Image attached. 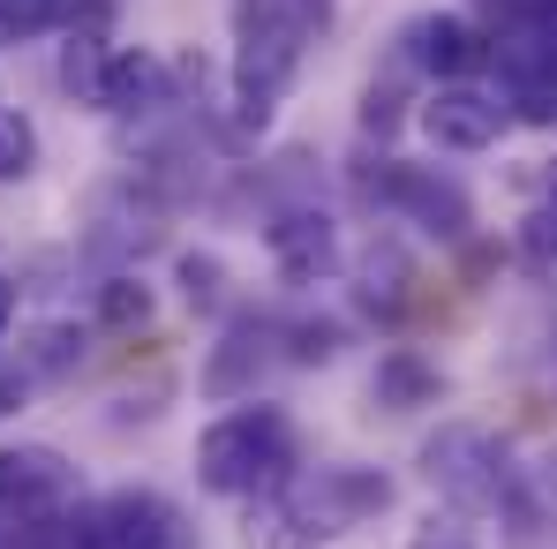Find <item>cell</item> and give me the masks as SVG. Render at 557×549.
Instances as JSON below:
<instances>
[{"label": "cell", "instance_id": "cell-12", "mask_svg": "<svg viewBox=\"0 0 557 549\" xmlns=\"http://www.w3.org/2000/svg\"><path fill=\"white\" fill-rule=\"evenodd\" d=\"M376 407H437V391H445V376L422 362V354H407V347H392L384 362H376Z\"/></svg>", "mask_w": 557, "mask_h": 549}, {"label": "cell", "instance_id": "cell-19", "mask_svg": "<svg viewBox=\"0 0 557 549\" xmlns=\"http://www.w3.org/2000/svg\"><path fill=\"white\" fill-rule=\"evenodd\" d=\"M144 316H151V294L136 278H113L106 286V324H144Z\"/></svg>", "mask_w": 557, "mask_h": 549}, {"label": "cell", "instance_id": "cell-7", "mask_svg": "<svg viewBox=\"0 0 557 549\" xmlns=\"http://www.w3.org/2000/svg\"><path fill=\"white\" fill-rule=\"evenodd\" d=\"M384 174H362V188H370L376 203H392V211H407L414 226H430V234H467V196L445 174H422V166H399V159H376Z\"/></svg>", "mask_w": 557, "mask_h": 549}, {"label": "cell", "instance_id": "cell-13", "mask_svg": "<svg viewBox=\"0 0 557 549\" xmlns=\"http://www.w3.org/2000/svg\"><path fill=\"white\" fill-rule=\"evenodd\" d=\"M505 113L528 121V128H557V53H550V61H512Z\"/></svg>", "mask_w": 557, "mask_h": 549}, {"label": "cell", "instance_id": "cell-4", "mask_svg": "<svg viewBox=\"0 0 557 549\" xmlns=\"http://www.w3.org/2000/svg\"><path fill=\"white\" fill-rule=\"evenodd\" d=\"M422 482L453 512H497L512 497V459L482 422H437V437L422 445Z\"/></svg>", "mask_w": 557, "mask_h": 549}, {"label": "cell", "instance_id": "cell-18", "mask_svg": "<svg viewBox=\"0 0 557 549\" xmlns=\"http://www.w3.org/2000/svg\"><path fill=\"white\" fill-rule=\"evenodd\" d=\"M512 241H520V264L528 272H557V203H535Z\"/></svg>", "mask_w": 557, "mask_h": 549}, {"label": "cell", "instance_id": "cell-5", "mask_svg": "<svg viewBox=\"0 0 557 549\" xmlns=\"http://www.w3.org/2000/svg\"><path fill=\"white\" fill-rule=\"evenodd\" d=\"M61 549H182V512L159 489H113L61 512Z\"/></svg>", "mask_w": 557, "mask_h": 549}, {"label": "cell", "instance_id": "cell-11", "mask_svg": "<svg viewBox=\"0 0 557 549\" xmlns=\"http://www.w3.org/2000/svg\"><path fill=\"white\" fill-rule=\"evenodd\" d=\"M166 98V68L151 53H113L106 61V84H98V113H144Z\"/></svg>", "mask_w": 557, "mask_h": 549}, {"label": "cell", "instance_id": "cell-15", "mask_svg": "<svg viewBox=\"0 0 557 549\" xmlns=\"http://www.w3.org/2000/svg\"><path fill=\"white\" fill-rule=\"evenodd\" d=\"M106 61H113V46H106V38H91V30H76V38H69V53H61V84H69V98L98 105Z\"/></svg>", "mask_w": 557, "mask_h": 549}, {"label": "cell", "instance_id": "cell-21", "mask_svg": "<svg viewBox=\"0 0 557 549\" xmlns=\"http://www.w3.org/2000/svg\"><path fill=\"white\" fill-rule=\"evenodd\" d=\"M407 549H474L467 535H453V527H430V535H414Z\"/></svg>", "mask_w": 557, "mask_h": 549}, {"label": "cell", "instance_id": "cell-23", "mask_svg": "<svg viewBox=\"0 0 557 549\" xmlns=\"http://www.w3.org/2000/svg\"><path fill=\"white\" fill-rule=\"evenodd\" d=\"M550 203H557V166H550Z\"/></svg>", "mask_w": 557, "mask_h": 549}, {"label": "cell", "instance_id": "cell-8", "mask_svg": "<svg viewBox=\"0 0 557 549\" xmlns=\"http://www.w3.org/2000/svg\"><path fill=\"white\" fill-rule=\"evenodd\" d=\"M505 105L490 91H474V84H437V98L422 105V136L437 144V151H490L497 136H505Z\"/></svg>", "mask_w": 557, "mask_h": 549}, {"label": "cell", "instance_id": "cell-10", "mask_svg": "<svg viewBox=\"0 0 557 549\" xmlns=\"http://www.w3.org/2000/svg\"><path fill=\"white\" fill-rule=\"evenodd\" d=\"M399 46H407V61H414L422 76H437V84H467V76L482 68V53H490L467 15H414V23L399 30Z\"/></svg>", "mask_w": 557, "mask_h": 549}, {"label": "cell", "instance_id": "cell-17", "mask_svg": "<svg viewBox=\"0 0 557 549\" xmlns=\"http://www.w3.org/2000/svg\"><path fill=\"white\" fill-rule=\"evenodd\" d=\"M84 362V332H69V324H46L38 339H30V354H23V384L30 376H61V369Z\"/></svg>", "mask_w": 557, "mask_h": 549}, {"label": "cell", "instance_id": "cell-2", "mask_svg": "<svg viewBox=\"0 0 557 549\" xmlns=\"http://www.w3.org/2000/svg\"><path fill=\"white\" fill-rule=\"evenodd\" d=\"M196 482L219 497H272L278 482H294V422L264 399L226 407L196 437Z\"/></svg>", "mask_w": 557, "mask_h": 549}, {"label": "cell", "instance_id": "cell-20", "mask_svg": "<svg viewBox=\"0 0 557 549\" xmlns=\"http://www.w3.org/2000/svg\"><path fill=\"white\" fill-rule=\"evenodd\" d=\"M23 391H30V384H23V369H0V414H15V407H23Z\"/></svg>", "mask_w": 557, "mask_h": 549}, {"label": "cell", "instance_id": "cell-3", "mask_svg": "<svg viewBox=\"0 0 557 549\" xmlns=\"http://www.w3.org/2000/svg\"><path fill=\"white\" fill-rule=\"evenodd\" d=\"M392 504V482L370 474V466H324V474H294V482H278L272 497H264V549H301V542H324V535H347L355 520H370Z\"/></svg>", "mask_w": 557, "mask_h": 549}, {"label": "cell", "instance_id": "cell-14", "mask_svg": "<svg viewBox=\"0 0 557 549\" xmlns=\"http://www.w3.org/2000/svg\"><path fill=\"white\" fill-rule=\"evenodd\" d=\"M61 23H76L69 0H0V46H30V38L61 30Z\"/></svg>", "mask_w": 557, "mask_h": 549}, {"label": "cell", "instance_id": "cell-1", "mask_svg": "<svg viewBox=\"0 0 557 549\" xmlns=\"http://www.w3.org/2000/svg\"><path fill=\"white\" fill-rule=\"evenodd\" d=\"M332 30V0H234V113L242 128H264L286 84L301 76V53Z\"/></svg>", "mask_w": 557, "mask_h": 549}, {"label": "cell", "instance_id": "cell-6", "mask_svg": "<svg viewBox=\"0 0 557 549\" xmlns=\"http://www.w3.org/2000/svg\"><path fill=\"white\" fill-rule=\"evenodd\" d=\"M69 489H76V474H69V459L53 445H0V527L61 512Z\"/></svg>", "mask_w": 557, "mask_h": 549}, {"label": "cell", "instance_id": "cell-16", "mask_svg": "<svg viewBox=\"0 0 557 549\" xmlns=\"http://www.w3.org/2000/svg\"><path fill=\"white\" fill-rule=\"evenodd\" d=\"M38 174V121L23 105H0V182H30Z\"/></svg>", "mask_w": 557, "mask_h": 549}, {"label": "cell", "instance_id": "cell-22", "mask_svg": "<svg viewBox=\"0 0 557 549\" xmlns=\"http://www.w3.org/2000/svg\"><path fill=\"white\" fill-rule=\"evenodd\" d=\"M8 324H15V278L0 272V332H8Z\"/></svg>", "mask_w": 557, "mask_h": 549}, {"label": "cell", "instance_id": "cell-9", "mask_svg": "<svg viewBox=\"0 0 557 549\" xmlns=\"http://www.w3.org/2000/svg\"><path fill=\"white\" fill-rule=\"evenodd\" d=\"M264 249H272V264H278L286 286H324V278L339 272V226H332L324 211H278Z\"/></svg>", "mask_w": 557, "mask_h": 549}]
</instances>
